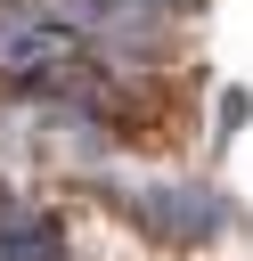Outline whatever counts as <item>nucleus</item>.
<instances>
[{
	"label": "nucleus",
	"mask_w": 253,
	"mask_h": 261,
	"mask_svg": "<svg viewBox=\"0 0 253 261\" xmlns=\"http://www.w3.org/2000/svg\"><path fill=\"white\" fill-rule=\"evenodd\" d=\"M0 261H73L57 212L24 204V196H0Z\"/></svg>",
	"instance_id": "3"
},
{
	"label": "nucleus",
	"mask_w": 253,
	"mask_h": 261,
	"mask_svg": "<svg viewBox=\"0 0 253 261\" xmlns=\"http://www.w3.org/2000/svg\"><path fill=\"white\" fill-rule=\"evenodd\" d=\"M82 57H90L82 33H65L33 0H0V82H16V90H65Z\"/></svg>",
	"instance_id": "2"
},
{
	"label": "nucleus",
	"mask_w": 253,
	"mask_h": 261,
	"mask_svg": "<svg viewBox=\"0 0 253 261\" xmlns=\"http://www.w3.org/2000/svg\"><path fill=\"white\" fill-rule=\"evenodd\" d=\"M106 8H122V16H171V8H196V0H106Z\"/></svg>",
	"instance_id": "4"
},
{
	"label": "nucleus",
	"mask_w": 253,
	"mask_h": 261,
	"mask_svg": "<svg viewBox=\"0 0 253 261\" xmlns=\"http://www.w3.org/2000/svg\"><path fill=\"white\" fill-rule=\"evenodd\" d=\"M122 204H131V220H139L155 245H171V253H204V245H220V237L237 228V196H220L212 179H147V188H131Z\"/></svg>",
	"instance_id": "1"
}]
</instances>
